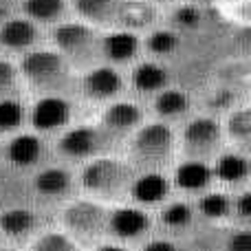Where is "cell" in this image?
Here are the masks:
<instances>
[{
  "instance_id": "obj_38",
  "label": "cell",
  "mask_w": 251,
  "mask_h": 251,
  "mask_svg": "<svg viewBox=\"0 0 251 251\" xmlns=\"http://www.w3.org/2000/svg\"><path fill=\"white\" fill-rule=\"evenodd\" d=\"M0 161H2V143H0Z\"/></svg>"
},
{
  "instance_id": "obj_12",
  "label": "cell",
  "mask_w": 251,
  "mask_h": 251,
  "mask_svg": "<svg viewBox=\"0 0 251 251\" xmlns=\"http://www.w3.org/2000/svg\"><path fill=\"white\" fill-rule=\"evenodd\" d=\"M71 101L62 95H44L33 104L29 110V124L35 130V134H47L64 130L71 124Z\"/></svg>"
},
{
  "instance_id": "obj_25",
  "label": "cell",
  "mask_w": 251,
  "mask_h": 251,
  "mask_svg": "<svg viewBox=\"0 0 251 251\" xmlns=\"http://www.w3.org/2000/svg\"><path fill=\"white\" fill-rule=\"evenodd\" d=\"M26 251H86L62 229H42L29 245Z\"/></svg>"
},
{
  "instance_id": "obj_18",
  "label": "cell",
  "mask_w": 251,
  "mask_h": 251,
  "mask_svg": "<svg viewBox=\"0 0 251 251\" xmlns=\"http://www.w3.org/2000/svg\"><path fill=\"white\" fill-rule=\"evenodd\" d=\"M124 82L122 75L110 66H97L91 69L82 79V91L93 101H110L122 93Z\"/></svg>"
},
{
  "instance_id": "obj_21",
  "label": "cell",
  "mask_w": 251,
  "mask_h": 251,
  "mask_svg": "<svg viewBox=\"0 0 251 251\" xmlns=\"http://www.w3.org/2000/svg\"><path fill=\"white\" fill-rule=\"evenodd\" d=\"M38 29L31 20H9L0 29V42L11 51H22L35 44Z\"/></svg>"
},
{
  "instance_id": "obj_9",
  "label": "cell",
  "mask_w": 251,
  "mask_h": 251,
  "mask_svg": "<svg viewBox=\"0 0 251 251\" xmlns=\"http://www.w3.org/2000/svg\"><path fill=\"white\" fill-rule=\"evenodd\" d=\"M106 139L108 137L101 132L100 126H75V128L62 132L60 141H57V150L66 159L86 163V161L104 154Z\"/></svg>"
},
{
  "instance_id": "obj_16",
  "label": "cell",
  "mask_w": 251,
  "mask_h": 251,
  "mask_svg": "<svg viewBox=\"0 0 251 251\" xmlns=\"http://www.w3.org/2000/svg\"><path fill=\"white\" fill-rule=\"evenodd\" d=\"M44 156V141L35 132H16L9 139L7 146H2V159L18 170H31L40 165Z\"/></svg>"
},
{
  "instance_id": "obj_37",
  "label": "cell",
  "mask_w": 251,
  "mask_h": 251,
  "mask_svg": "<svg viewBox=\"0 0 251 251\" xmlns=\"http://www.w3.org/2000/svg\"><path fill=\"white\" fill-rule=\"evenodd\" d=\"M0 251H26L22 245H11V243H0Z\"/></svg>"
},
{
  "instance_id": "obj_32",
  "label": "cell",
  "mask_w": 251,
  "mask_h": 251,
  "mask_svg": "<svg viewBox=\"0 0 251 251\" xmlns=\"http://www.w3.org/2000/svg\"><path fill=\"white\" fill-rule=\"evenodd\" d=\"M225 251H251V229L249 225H236L225 238Z\"/></svg>"
},
{
  "instance_id": "obj_4",
  "label": "cell",
  "mask_w": 251,
  "mask_h": 251,
  "mask_svg": "<svg viewBox=\"0 0 251 251\" xmlns=\"http://www.w3.org/2000/svg\"><path fill=\"white\" fill-rule=\"evenodd\" d=\"M152 229H154L152 212L128 203V201L108 205V218H106V238L108 240L137 249L143 240L152 236Z\"/></svg>"
},
{
  "instance_id": "obj_3",
  "label": "cell",
  "mask_w": 251,
  "mask_h": 251,
  "mask_svg": "<svg viewBox=\"0 0 251 251\" xmlns=\"http://www.w3.org/2000/svg\"><path fill=\"white\" fill-rule=\"evenodd\" d=\"M176 150V137L163 122L141 124L130 134V165L137 172H163Z\"/></svg>"
},
{
  "instance_id": "obj_23",
  "label": "cell",
  "mask_w": 251,
  "mask_h": 251,
  "mask_svg": "<svg viewBox=\"0 0 251 251\" xmlns=\"http://www.w3.org/2000/svg\"><path fill=\"white\" fill-rule=\"evenodd\" d=\"M137 49H139V40L134 33L130 31H117V33H110L108 38L101 42V51L104 55L108 57L110 62H128L137 55Z\"/></svg>"
},
{
  "instance_id": "obj_5",
  "label": "cell",
  "mask_w": 251,
  "mask_h": 251,
  "mask_svg": "<svg viewBox=\"0 0 251 251\" xmlns=\"http://www.w3.org/2000/svg\"><path fill=\"white\" fill-rule=\"evenodd\" d=\"M22 75L44 95H60L69 84V64L60 53L33 51L22 60Z\"/></svg>"
},
{
  "instance_id": "obj_34",
  "label": "cell",
  "mask_w": 251,
  "mask_h": 251,
  "mask_svg": "<svg viewBox=\"0 0 251 251\" xmlns=\"http://www.w3.org/2000/svg\"><path fill=\"white\" fill-rule=\"evenodd\" d=\"M172 20L176 26L194 29V26H199V22H201V9L194 7V4H183V7H178L176 11H174Z\"/></svg>"
},
{
  "instance_id": "obj_13",
  "label": "cell",
  "mask_w": 251,
  "mask_h": 251,
  "mask_svg": "<svg viewBox=\"0 0 251 251\" xmlns=\"http://www.w3.org/2000/svg\"><path fill=\"white\" fill-rule=\"evenodd\" d=\"M172 190L183 196L196 199L199 194L214 187V174L209 161H196V159H183L170 174Z\"/></svg>"
},
{
  "instance_id": "obj_19",
  "label": "cell",
  "mask_w": 251,
  "mask_h": 251,
  "mask_svg": "<svg viewBox=\"0 0 251 251\" xmlns=\"http://www.w3.org/2000/svg\"><path fill=\"white\" fill-rule=\"evenodd\" d=\"M154 221H159L161 227L165 231H172V234L187 231L194 227L196 221L194 203L187 199H170L154 212Z\"/></svg>"
},
{
  "instance_id": "obj_28",
  "label": "cell",
  "mask_w": 251,
  "mask_h": 251,
  "mask_svg": "<svg viewBox=\"0 0 251 251\" xmlns=\"http://www.w3.org/2000/svg\"><path fill=\"white\" fill-rule=\"evenodd\" d=\"M154 11H152L150 4L146 2H137V0H130V2H122L119 7L117 18L124 22L126 26H143L152 20Z\"/></svg>"
},
{
  "instance_id": "obj_20",
  "label": "cell",
  "mask_w": 251,
  "mask_h": 251,
  "mask_svg": "<svg viewBox=\"0 0 251 251\" xmlns=\"http://www.w3.org/2000/svg\"><path fill=\"white\" fill-rule=\"evenodd\" d=\"M190 106L192 104H190L187 93L176 91V88H163L154 97V113L159 117V122H163V124L185 117L190 113Z\"/></svg>"
},
{
  "instance_id": "obj_27",
  "label": "cell",
  "mask_w": 251,
  "mask_h": 251,
  "mask_svg": "<svg viewBox=\"0 0 251 251\" xmlns=\"http://www.w3.org/2000/svg\"><path fill=\"white\" fill-rule=\"evenodd\" d=\"M223 134L231 139L238 146H247L249 137H251V113L249 108H238L234 113H229L227 124L223 128Z\"/></svg>"
},
{
  "instance_id": "obj_11",
  "label": "cell",
  "mask_w": 251,
  "mask_h": 251,
  "mask_svg": "<svg viewBox=\"0 0 251 251\" xmlns=\"http://www.w3.org/2000/svg\"><path fill=\"white\" fill-rule=\"evenodd\" d=\"M57 49L62 51V57H69L71 62L86 64L97 53V38L95 31L86 25H62L53 31Z\"/></svg>"
},
{
  "instance_id": "obj_29",
  "label": "cell",
  "mask_w": 251,
  "mask_h": 251,
  "mask_svg": "<svg viewBox=\"0 0 251 251\" xmlns=\"http://www.w3.org/2000/svg\"><path fill=\"white\" fill-rule=\"evenodd\" d=\"M25 11L38 22H51L64 11V0H26Z\"/></svg>"
},
{
  "instance_id": "obj_2",
  "label": "cell",
  "mask_w": 251,
  "mask_h": 251,
  "mask_svg": "<svg viewBox=\"0 0 251 251\" xmlns=\"http://www.w3.org/2000/svg\"><path fill=\"white\" fill-rule=\"evenodd\" d=\"M106 218H108V205L79 194L60 205L57 229H62L79 247L88 251L97 243L106 240Z\"/></svg>"
},
{
  "instance_id": "obj_24",
  "label": "cell",
  "mask_w": 251,
  "mask_h": 251,
  "mask_svg": "<svg viewBox=\"0 0 251 251\" xmlns=\"http://www.w3.org/2000/svg\"><path fill=\"white\" fill-rule=\"evenodd\" d=\"M119 7L122 0H75V9L79 11V16L95 25H108L110 20H115Z\"/></svg>"
},
{
  "instance_id": "obj_17",
  "label": "cell",
  "mask_w": 251,
  "mask_h": 251,
  "mask_svg": "<svg viewBox=\"0 0 251 251\" xmlns=\"http://www.w3.org/2000/svg\"><path fill=\"white\" fill-rule=\"evenodd\" d=\"M231 194L223 187H209L207 192L199 194L192 203H194V212L196 218L201 221L214 223V225H225L231 223Z\"/></svg>"
},
{
  "instance_id": "obj_33",
  "label": "cell",
  "mask_w": 251,
  "mask_h": 251,
  "mask_svg": "<svg viewBox=\"0 0 251 251\" xmlns=\"http://www.w3.org/2000/svg\"><path fill=\"white\" fill-rule=\"evenodd\" d=\"M16 86H18V73H16V69H13V64L0 60V100L13 97Z\"/></svg>"
},
{
  "instance_id": "obj_15",
  "label": "cell",
  "mask_w": 251,
  "mask_h": 251,
  "mask_svg": "<svg viewBox=\"0 0 251 251\" xmlns=\"http://www.w3.org/2000/svg\"><path fill=\"white\" fill-rule=\"evenodd\" d=\"M249 172L251 165L245 152L238 150H227V152H218L214 156L212 163V174H214V183L223 185V190H240L245 187V183L249 181Z\"/></svg>"
},
{
  "instance_id": "obj_30",
  "label": "cell",
  "mask_w": 251,
  "mask_h": 251,
  "mask_svg": "<svg viewBox=\"0 0 251 251\" xmlns=\"http://www.w3.org/2000/svg\"><path fill=\"white\" fill-rule=\"evenodd\" d=\"M249 221H251V192L247 187H240L236 194H231V223L249 225Z\"/></svg>"
},
{
  "instance_id": "obj_26",
  "label": "cell",
  "mask_w": 251,
  "mask_h": 251,
  "mask_svg": "<svg viewBox=\"0 0 251 251\" xmlns=\"http://www.w3.org/2000/svg\"><path fill=\"white\" fill-rule=\"evenodd\" d=\"M26 110L18 97L0 100V134H16L25 126Z\"/></svg>"
},
{
  "instance_id": "obj_6",
  "label": "cell",
  "mask_w": 251,
  "mask_h": 251,
  "mask_svg": "<svg viewBox=\"0 0 251 251\" xmlns=\"http://www.w3.org/2000/svg\"><path fill=\"white\" fill-rule=\"evenodd\" d=\"M223 126L214 117H194L183 128L181 134V152L185 159L212 161L221 152L223 146Z\"/></svg>"
},
{
  "instance_id": "obj_8",
  "label": "cell",
  "mask_w": 251,
  "mask_h": 251,
  "mask_svg": "<svg viewBox=\"0 0 251 251\" xmlns=\"http://www.w3.org/2000/svg\"><path fill=\"white\" fill-rule=\"evenodd\" d=\"M31 187L42 203L64 205L66 201L75 196L77 181H75V174L64 165H47V168L35 170Z\"/></svg>"
},
{
  "instance_id": "obj_1",
  "label": "cell",
  "mask_w": 251,
  "mask_h": 251,
  "mask_svg": "<svg viewBox=\"0 0 251 251\" xmlns=\"http://www.w3.org/2000/svg\"><path fill=\"white\" fill-rule=\"evenodd\" d=\"M134 172L137 170L130 165L128 159L100 154L82 165L75 181L82 196L104 205H115L128 199V187Z\"/></svg>"
},
{
  "instance_id": "obj_22",
  "label": "cell",
  "mask_w": 251,
  "mask_h": 251,
  "mask_svg": "<svg viewBox=\"0 0 251 251\" xmlns=\"http://www.w3.org/2000/svg\"><path fill=\"white\" fill-rule=\"evenodd\" d=\"M132 86L139 93H159L168 86V71L154 62H141L132 71Z\"/></svg>"
},
{
  "instance_id": "obj_7",
  "label": "cell",
  "mask_w": 251,
  "mask_h": 251,
  "mask_svg": "<svg viewBox=\"0 0 251 251\" xmlns=\"http://www.w3.org/2000/svg\"><path fill=\"white\" fill-rule=\"evenodd\" d=\"M172 194L174 190L168 174L156 172V170H148V172H134L126 201L154 214L161 205L172 199Z\"/></svg>"
},
{
  "instance_id": "obj_10",
  "label": "cell",
  "mask_w": 251,
  "mask_h": 251,
  "mask_svg": "<svg viewBox=\"0 0 251 251\" xmlns=\"http://www.w3.org/2000/svg\"><path fill=\"white\" fill-rule=\"evenodd\" d=\"M44 229L38 209L13 205L0 212V238L11 245H29Z\"/></svg>"
},
{
  "instance_id": "obj_31",
  "label": "cell",
  "mask_w": 251,
  "mask_h": 251,
  "mask_svg": "<svg viewBox=\"0 0 251 251\" xmlns=\"http://www.w3.org/2000/svg\"><path fill=\"white\" fill-rule=\"evenodd\" d=\"M178 47V38L172 33V31H154L148 40V49H150L154 55H170L174 49Z\"/></svg>"
},
{
  "instance_id": "obj_35",
  "label": "cell",
  "mask_w": 251,
  "mask_h": 251,
  "mask_svg": "<svg viewBox=\"0 0 251 251\" xmlns=\"http://www.w3.org/2000/svg\"><path fill=\"white\" fill-rule=\"evenodd\" d=\"M134 251H181V245L170 236H150Z\"/></svg>"
},
{
  "instance_id": "obj_36",
  "label": "cell",
  "mask_w": 251,
  "mask_h": 251,
  "mask_svg": "<svg viewBox=\"0 0 251 251\" xmlns=\"http://www.w3.org/2000/svg\"><path fill=\"white\" fill-rule=\"evenodd\" d=\"M88 251H134L132 247H128V245H122V243H115V240H101V243H97L95 247H91Z\"/></svg>"
},
{
  "instance_id": "obj_14",
  "label": "cell",
  "mask_w": 251,
  "mask_h": 251,
  "mask_svg": "<svg viewBox=\"0 0 251 251\" xmlns=\"http://www.w3.org/2000/svg\"><path fill=\"white\" fill-rule=\"evenodd\" d=\"M143 124V110L134 101H113L101 113L100 128L106 137L122 139L132 134Z\"/></svg>"
}]
</instances>
